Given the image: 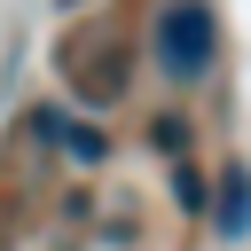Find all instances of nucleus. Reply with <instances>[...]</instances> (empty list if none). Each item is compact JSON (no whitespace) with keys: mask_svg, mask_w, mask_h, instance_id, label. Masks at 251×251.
<instances>
[{"mask_svg":"<svg viewBox=\"0 0 251 251\" xmlns=\"http://www.w3.org/2000/svg\"><path fill=\"white\" fill-rule=\"evenodd\" d=\"M212 227L220 243H251V165H227L212 180Z\"/></svg>","mask_w":251,"mask_h":251,"instance_id":"f03ea898","label":"nucleus"},{"mask_svg":"<svg viewBox=\"0 0 251 251\" xmlns=\"http://www.w3.org/2000/svg\"><path fill=\"white\" fill-rule=\"evenodd\" d=\"M173 212H188V220L212 212V180H204L196 165H173Z\"/></svg>","mask_w":251,"mask_h":251,"instance_id":"20e7f679","label":"nucleus"},{"mask_svg":"<svg viewBox=\"0 0 251 251\" xmlns=\"http://www.w3.org/2000/svg\"><path fill=\"white\" fill-rule=\"evenodd\" d=\"M149 55L173 86H196L220 71V16L204 0H165L157 8V31H149Z\"/></svg>","mask_w":251,"mask_h":251,"instance_id":"f257e3e1","label":"nucleus"},{"mask_svg":"<svg viewBox=\"0 0 251 251\" xmlns=\"http://www.w3.org/2000/svg\"><path fill=\"white\" fill-rule=\"evenodd\" d=\"M39 133H47V141H63L78 165H102V157H110V141H102L86 118H55V110H39Z\"/></svg>","mask_w":251,"mask_h":251,"instance_id":"7ed1b4c3","label":"nucleus"}]
</instances>
